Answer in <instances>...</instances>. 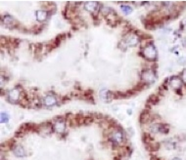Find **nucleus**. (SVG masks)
<instances>
[{"mask_svg": "<svg viewBox=\"0 0 186 160\" xmlns=\"http://www.w3.org/2000/svg\"><path fill=\"white\" fill-rule=\"evenodd\" d=\"M140 56L145 58L148 61H156L158 57V52H157L156 46L153 44V42H150L143 47L142 52L140 53Z\"/></svg>", "mask_w": 186, "mask_h": 160, "instance_id": "obj_1", "label": "nucleus"}, {"mask_svg": "<svg viewBox=\"0 0 186 160\" xmlns=\"http://www.w3.org/2000/svg\"><path fill=\"white\" fill-rule=\"evenodd\" d=\"M156 78H157V75L154 69H145V70L142 71L141 79L144 83L152 84L155 82Z\"/></svg>", "mask_w": 186, "mask_h": 160, "instance_id": "obj_2", "label": "nucleus"}, {"mask_svg": "<svg viewBox=\"0 0 186 160\" xmlns=\"http://www.w3.org/2000/svg\"><path fill=\"white\" fill-rule=\"evenodd\" d=\"M110 140L113 142V144H121L124 142V132L121 129L116 130L115 132H113V134L110 137Z\"/></svg>", "mask_w": 186, "mask_h": 160, "instance_id": "obj_3", "label": "nucleus"}, {"mask_svg": "<svg viewBox=\"0 0 186 160\" xmlns=\"http://www.w3.org/2000/svg\"><path fill=\"white\" fill-rule=\"evenodd\" d=\"M182 84H183V82L179 76L173 75V76L168 78V85H170L175 92L178 91V90H181Z\"/></svg>", "mask_w": 186, "mask_h": 160, "instance_id": "obj_4", "label": "nucleus"}, {"mask_svg": "<svg viewBox=\"0 0 186 160\" xmlns=\"http://www.w3.org/2000/svg\"><path fill=\"white\" fill-rule=\"evenodd\" d=\"M22 92L23 91L19 90L18 88H14L12 90H10V91L8 92V100L13 104H18L19 100L22 97Z\"/></svg>", "mask_w": 186, "mask_h": 160, "instance_id": "obj_5", "label": "nucleus"}, {"mask_svg": "<svg viewBox=\"0 0 186 160\" xmlns=\"http://www.w3.org/2000/svg\"><path fill=\"white\" fill-rule=\"evenodd\" d=\"M150 131L152 133H161V134H168L170 129H168V126L167 124H163V123H155L153 124L152 126L150 127Z\"/></svg>", "mask_w": 186, "mask_h": 160, "instance_id": "obj_6", "label": "nucleus"}, {"mask_svg": "<svg viewBox=\"0 0 186 160\" xmlns=\"http://www.w3.org/2000/svg\"><path fill=\"white\" fill-rule=\"evenodd\" d=\"M124 41L126 42L127 47H135L139 43V41H140V39H139V36L136 35V34L129 33L124 37Z\"/></svg>", "mask_w": 186, "mask_h": 160, "instance_id": "obj_7", "label": "nucleus"}, {"mask_svg": "<svg viewBox=\"0 0 186 160\" xmlns=\"http://www.w3.org/2000/svg\"><path fill=\"white\" fill-rule=\"evenodd\" d=\"M52 124H53V130L56 133L63 134L66 131V122L64 119L56 120V121H54Z\"/></svg>", "mask_w": 186, "mask_h": 160, "instance_id": "obj_8", "label": "nucleus"}, {"mask_svg": "<svg viewBox=\"0 0 186 160\" xmlns=\"http://www.w3.org/2000/svg\"><path fill=\"white\" fill-rule=\"evenodd\" d=\"M98 8H99V3L96 1H89L84 4V10H86L87 12H89V13L96 12L98 10Z\"/></svg>", "mask_w": 186, "mask_h": 160, "instance_id": "obj_9", "label": "nucleus"}, {"mask_svg": "<svg viewBox=\"0 0 186 160\" xmlns=\"http://www.w3.org/2000/svg\"><path fill=\"white\" fill-rule=\"evenodd\" d=\"M57 104V98L54 95H47L43 99V104L45 106H53Z\"/></svg>", "mask_w": 186, "mask_h": 160, "instance_id": "obj_10", "label": "nucleus"}, {"mask_svg": "<svg viewBox=\"0 0 186 160\" xmlns=\"http://www.w3.org/2000/svg\"><path fill=\"white\" fill-rule=\"evenodd\" d=\"M139 119H140V122H141L142 124H144V123H147V122H149V121H150V119H151L150 110H149V109H144L143 111L141 112L140 117H139Z\"/></svg>", "mask_w": 186, "mask_h": 160, "instance_id": "obj_11", "label": "nucleus"}, {"mask_svg": "<svg viewBox=\"0 0 186 160\" xmlns=\"http://www.w3.org/2000/svg\"><path fill=\"white\" fill-rule=\"evenodd\" d=\"M13 151H14V154L17 156V157H24L26 155V151L24 149V147H22V145L20 144H16L13 147Z\"/></svg>", "mask_w": 186, "mask_h": 160, "instance_id": "obj_12", "label": "nucleus"}, {"mask_svg": "<svg viewBox=\"0 0 186 160\" xmlns=\"http://www.w3.org/2000/svg\"><path fill=\"white\" fill-rule=\"evenodd\" d=\"M100 96L101 98L103 99V100H106V101H110L112 100V99H114V93L113 92H110L108 90L106 89H103L100 91Z\"/></svg>", "mask_w": 186, "mask_h": 160, "instance_id": "obj_13", "label": "nucleus"}, {"mask_svg": "<svg viewBox=\"0 0 186 160\" xmlns=\"http://www.w3.org/2000/svg\"><path fill=\"white\" fill-rule=\"evenodd\" d=\"M48 18V12L44 10H38L36 12V19L38 22H44Z\"/></svg>", "mask_w": 186, "mask_h": 160, "instance_id": "obj_14", "label": "nucleus"}, {"mask_svg": "<svg viewBox=\"0 0 186 160\" xmlns=\"http://www.w3.org/2000/svg\"><path fill=\"white\" fill-rule=\"evenodd\" d=\"M2 23H4V24L6 25L7 27H13L14 24L16 23V20L14 19L12 16L6 15V16H4L3 18H2Z\"/></svg>", "mask_w": 186, "mask_h": 160, "instance_id": "obj_15", "label": "nucleus"}, {"mask_svg": "<svg viewBox=\"0 0 186 160\" xmlns=\"http://www.w3.org/2000/svg\"><path fill=\"white\" fill-rule=\"evenodd\" d=\"M159 101H160V98L157 95H151L149 97V99H148L146 106H155V104H157L159 103Z\"/></svg>", "mask_w": 186, "mask_h": 160, "instance_id": "obj_16", "label": "nucleus"}, {"mask_svg": "<svg viewBox=\"0 0 186 160\" xmlns=\"http://www.w3.org/2000/svg\"><path fill=\"white\" fill-rule=\"evenodd\" d=\"M146 148H148L150 151H158L160 148V144L158 142H149L146 144Z\"/></svg>", "mask_w": 186, "mask_h": 160, "instance_id": "obj_17", "label": "nucleus"}, {"mask_svg": "<svg viewBox=\"0 0 186 160\" xmlns=\"http://www.w3.org/2000/svg\"><path fill=\"white\" fill-rule=\"evenodd\" d=\"M121 10L123 11V13L124 15H129L130 13H132V8L128 6V5H121Z\"/></svg>", "mask_w": 186, "mask_h": 160, "instance_id": "obj_18", "label": "nucleus"}, {"mask_svg": "<svg viewBox=\"0 0 186 160\" xmlns=\"http://www.w3.org/2000/svg\"><path fill=\"white\" fill-rule=\"evenodd\" d=\"M143 142H145V144H149V142H154V138L153 137H151L149 134L144 133L143 134Z\"/></svg>", "mask_w": 186, "mask_h": 160, "instance_id": "obj_19", "label": "nucleus"}, {"mask_svg": "<svg viewBox=\"0 0 186 160\" xmlns=\"http://www.w3.org/2000/svg\"><path fill=\"white\" fill-rule=\"evenodd\" d=\"M8 121H9V115H8V113L2 111L1 112V122L2 123H6Z\"/></svg>", "mask_w": 186, "mask_h": 160, "instance_id": "obj_20", "label": "nucleus"}, {"mask_svg": "<svg viewBox=\"0 0 186 160\" xmlns=\"http://www.w3.org/2000/svg\"><path fill=\"white\" fill-rule=\"evenodd\" d=\"M118 47L120 48L121 51H126V49H127V45L126 44V42H124V40H123V41H121L120 43H119V46H118Z\"/></svg>", "mask_w": 186, "mask_h": 160, "instance_id": "obj_21", "label": "nucleus"}, {"mask_svg": "<svg viewBox=\"0 0 186 160\" xmlns=\"http://www.w3.org/2000/svg\"><path fill=\"white\" fill-rule=\"evenodd\" d=\"M180 78H181L182 82L186 85V68L183 69V71L181 72V76H180Z\"/></svg>", "mask_w": 186, "mask_h": 160, "instance_id": "obj_22", "label": "nucleus"}, {"mask_svg": "<svg viewBox=\"0 0 186 160\" xmlns=\"http://www.w3.org/2000/svg\"><path fill=\"white\" fill-rule=\"evenodd\" d=\"M151 160H162V159H160L159 157H157V156H151Z\"/></svg>", "mask_w": 186, "mask_h": 160, "instance_id": "obj_23", "label": "nucleus"}, {"mask_svg": "<svg viewBox=\"0 0 186 160\" xmlns=\"http://www.w3.org/2000/svg\"><path fill=\"white\" fill-rule=\"evenodd\" d=\"M173 160H181L180 158H178V157H175V158H173Z\"/></svg>", "mask_w": 186, "mask_h": 160, "instance_id": "obj_24", "label": "nucleus"}, {"mask_svg": "<svg viewBox=\"0 0 186 160\" xmlns=\"http://www.w3.org/2000/svg\"><path fill=\"white\" fill-rule=\"evenodd\" d=\"M185 42H186V39H185Z\"/></svg>", "mask_w": 186, "mask_h": 160, "instance_id": "obj_25", "label": "nucleus"}]
</instances>
